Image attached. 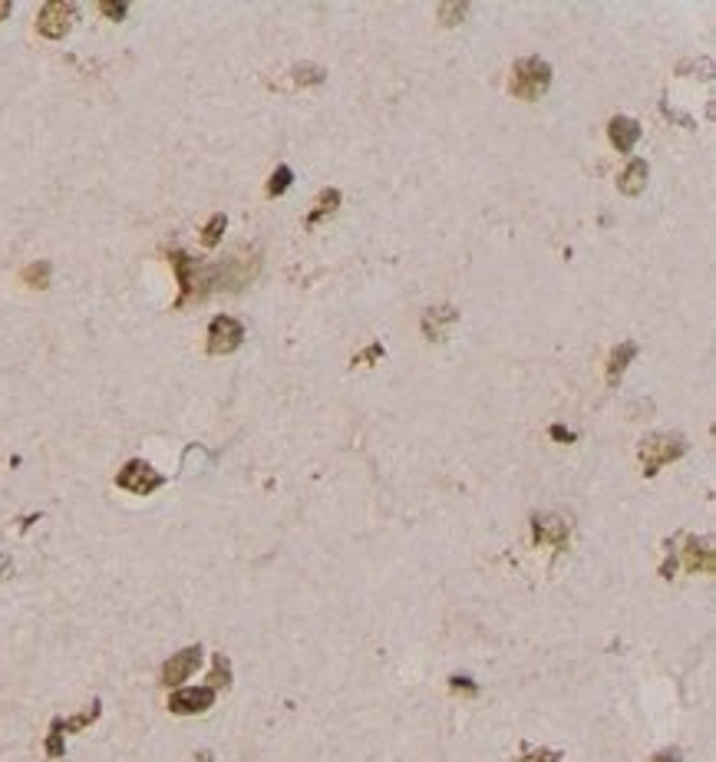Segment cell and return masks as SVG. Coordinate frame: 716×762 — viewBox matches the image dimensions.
<instances>
[{"label": "cell", "mask_w": 716, "mask_h": 762, "mask_svg": "<svg viewBox=\"0 0 716 762\" xmlns=\"http://www.w3.org/2000/svg\"><path fill=\"white\" fill-rule=\"evenodd\" d=\"M294 76H298V83H321L323 80V69L317 67H307V69H294Z\"/></svg>", "instance_id": "22"}, {"label": "cell", "mask_w": 716, "mask_h": 762, "mask_svg": "<svg viewBox=\"0 0 716 762\" xmlns=\"http://www.w3.org/2000/svg\"><path fill=\"white\" fill-rule=\"evenodd\" d=\"M608 136H611L614 149L631 152L637 146V139H640V126H637L634 119H627V115H614L611 123H608Z\"/></svg>", "instance_id": "8"}, {"label": "cell", "mask_w": 716, "mask_h": 762, "mask_svg": "<svg viewBox=\"0 0 716 762\" xmlns=\"http://www.w3.org/2000/svg\"><path fill=\"white\" fill-rule=\"evenodd\" d=\"M519 762H561V752H554V750H531V746H525V752H521V759Z\"/></svg>", "instance_id": "19"}, {"label": "cell", "mask_w": 716, "mask_h": 762, "mask_svg": "<svg viewBox=\"0 0 716 762\" xmlns=\"http://www.w3.org/2000/svg\"><path fill=\"white\" fill-rule=\"evenodd\" d=\"M449 683H452V690H456V693H462V690H465V693H475V687H469V680H459V677H452Z\"/></svg>", "instance_id": "24"}, {"label": "cell", "mask_w": 716, "mask_h": 762, "mask_svg": "<svg viewBox=\"0 0 716 762\" xmlns=\"http://www.w3.org/2000/svg\"><path fill=\"white\" fill-rule=\"evenodd\" d=\"M650 762H680V752H677V750H664V752H657V756H654Z\"/></svg>", "instance_id": "23"}, {"label": "cell", "mask_w": 716, "mask_h": 762, "mask_svg": "<svg viewBox=\"0 0 716 762\" xmlns=\"http://www.w3.org/2000/svg\"><path fill=\"white\" fill-rule=\"evenodd\" d=\"M225 225H228V218H225V215H215V218L205 225V231H202V244H205V248H215V244L221 242V231H225Z\"/></svg>", "instance_id": "16"}, {"label": "cell", "mask_w": 716, "mask_h": 762, "mask_svg": "<svg viewBox=\"0 0 716 762\" xmlns=\"http://www.w3.org/2000/svg\"><path fill=\"white\" fill-rule=\"evenodd\" d=\"M337 205H340V192H337V188H327V192H321V198H317L314 211L307 215V228H314V225H317L323 215H330Z\"/></svg>", "instance_id": "14"}, {"label": "cell", "mask_w": 716, "mask_h": 762, "mask_svg": "<svg viewBox=\"0 0 716 762\" xmlns=\"http://www.w3.org/2000/svg\"><path fill=\"white\" fill-rule=\"evenodd\" d=\"M228 680H231V667H228V660H225V654H219V657H215V670H211V690H215V687H228Z\"/></svg>", "instance_id": "18"}, {"label": "cell", "mask_w": 716, "mask_h": 762, "mask_svg": "<svg viewBox=\"0 0 716 762\" xmlns=\"http://www.w3.org/2000/svg\"><path fill=\"white\" fill-rule=\"evenodd\" d=\"M99 11L106 13V17H109V20H123V17H126V4H113V0H103V4H99Z\"/></svg>", "instance_id": "21"}, {"label": "cell", "mask_w": 716, "mask_h": 762, "mask_svg": "<svg viewBox=\"0 0 716 762\" xmlns=\"http://www.w3.org/2000/svg\"><path fill=\"white\" fill-rule=\"evenodd\" d=\"M456 307H433V311L423 314V334L429 337V340H439L442 337V330L449 327V323H456Z\"/></svg>", "instance_id": "10"}, {"label": "cell", "mask_w": 716, "mask_h": 762, "mask_svg": "<svg viewBox=\"0 0 716 762\" xmlns=\"http://www.w3.org/2000/svg\"><path fill=\"white\" fill-rule=\"evenodd\" d=\"M202 663V647H188V650H179L165 667H162V687H179V683H185L192 673H195V667Z\"/></svg>", "instance_id": "7"}, {"label": "cell", "mask_w": 716, "mask_h": 762, "mask_svg": "<svg viewBox=\"0 0 716 762\" xmlns=\"http://www.w3.org/2000/svg\"><path fill=\"white\" fill-rule=\"evenodd\" d=\"M687 452V439L673 436V433H654L640 442V462H644V472L647 475H657L667 462L680 459Z\"/></svg>", "instance_id": "2"}, {"label": "cell", "mask_w": 716, "mask_h": 762, "mask_svg": "<svg viewBox=\"0 0 716 762\" xmlns=\"http://www.w3.org/2000/svg\"><path fill=\"white\" fill-rule=\"evenodd\" d=\"M73 13H76L73 4H67V0H50V4H44L40 17H36V30L44 36H50V40H60V36H67L69 23H73Z\"/></svg>", "instance_id": "5"}, {"label": "cell", "mask_w": 716, "mask_h": 762, "mask_svg": "<svg viewBox=\"0 0 716 762\" xmlns=\"http://www.w3.org/2000/svg\"><path fill=\"white\" fill-rule=\"evenodd\" d=\"M215 703V690L211 687H188V690H175L169 696V710L179 716H192V713H205Z\"/></svg>", "instance_id": "6"}, {"label": "cell", "mask_w": 716, "mask_h": 762, "mask_svg": "<svg viewBox=\"0 0 716 762\" xmlns=\"http://www.w3.org/2000/svg\"><path fill=\"white\" fill-rule=\"evenodd\" d=\"M634 357H637V344H631V340L621 346H614L611 360H608V383H611V386H617V380L624 377V369H627V363Z\"/></svg>", "instance_id": "12"}, {"label": "cell", "mask_w": 716, "mask_h": 762, "mask_svg": "<svg viewBox=\"0 0 716 762\" xmlns=\"http://www.w3.org/2000/svg\"><path fill=\"white\" fill-rule=\"evenodd\" d=\"M7 13H11V0H0V20H4Z\"/></svg>", "instance_id": "26"}, {"label": "cell", "mask_w": 716, "mask_h": 762, "mask_svg": "<svg viewBox=\"0 0 716 762\" xmlns=\"http://www.w3.org/2000/svg\"><path fill=\"white\" fill-rule=\"evenodd\" d=\"M552 436H554V439H561V442H571V439H575V433H568V429L554 426V429H552Z\"/></svg>", "instance_id": "25"}, {"label": "cell", "mask_w": 716, "mask_h": 762, "mask_svg": "<svg viewBox=\"0 0 716 762\" xmlns=\"http://www.w3.org/2000/svg\"><path fill=\"white\" fill-rule=\"evenodd\" d=\"M617 185H621L624 195H640V192L647 188V162H640V159L631 162V165L624 169L621 182Z\"/></svg>", "instance_id": "13"}, {"label": "cell", "mask_w": 716, "mask_h": 762, "mask_svg": "<svg viewBox=\"0 0 716 762\" xmlns=\"http://www.w3.org/2000/svg\"><path fill=\"white\" fill-rule=\"evenodd\" d=\"M552 86V67L538 57H529V60H519L515 69H512V83H508V90L521 96V99H538L545 90Z\"/></svg>", "instance_id": "1"}, {"label": "cell", "mask_w": 716, "mask_h": 762, "mask_svg": "<svg viewBox=\"0 0 716 762\" xmlns=\"http://www.w3.org/2000/svg\"><path fill=\"white\" fill-rule=\"evenodd\" d=\"M687 571H713V552H710V542H700V538H687Z\"/></svg>", "instance_id": "11"}, {"label": "cell", "mask_w": 716, "mask_h": 762, "mask_svg": "<svg viewBox=\"0 0 716 762\" xmlns=\"http://www.w3.org/2000/svg\"><path fill=\"white\" fill-rule=\"evenodd\" d=\"M162 482H165V479L152 469L149 462H142V459L126 462V465H123V472L115 475V485H119V488H126V492H132V496H152Z\"/></svg>", "instance_id": "3"}, {"label": "cell", "mask_w": 716, "mask_h": 762, "mask_svg": "<svg viewBox=\"0 0 716 762\" xmlns=\"http://www.w3.org/2000/svg\"><path fill=\"white\" fill-rule=\"evenodd\" d=\"M290 179H294V172H290L288 165H281V169L271 175V182H267V195H271V198L284 195V192H288V185H290Z\"/></svg>", "instance_id": "17"}, {"label": "cell", "mask_w": 716, "mask_h": 762, "mask_svg": "<svg viewBox=\"0 0 716 762\" xmlns=\"http://www.w3.org/2000/svg\"><path fill=\"white\" fill-rule=\"evenodd\" d=\"M23 281L30 284V288H46L50 284V261H36L23 271Z\"/></svg>", "instance_id": "15"}, {"label": "cell", "mask_w": 716, "mask_h": 762, "mask_svg": "<svg viewBox=\"0 0 716 762\" xmlns=\"http://www.w3.org/2000/svg\"><path fill=\"white\" fill-rule=\"evenodd\" d=\"M244 340V327L235 317H215L211 327H208V353L211 357H225V353H235Z\"/></svg>", "instance_id": "4"}, {"label": "cell", "mask_w": 716, "mask_h": 762, "mask_svg": "<svg viewBox=\"0 0 716 762\" xmlns=\"http://www.w3.org/2000/svg\"><path fill=\"white\" fill-rule=\"evenodd\" d=\"M465 11H469L465 4H442V7H439V13H442V23H446V27H452V23L459 20V17H465Z\"/></svg>", "instance_id": "20"}, {"label": "cell", "mask_w": 716, "mask_h": 762, "mask_svg": "<svg viewBox=\"0 0 716 762\" xmlns=\"http://www.w3.org/2000/svg\"><path fill=\"white\" fill-rule=\"evenodd\" d=\"M535 542H542V544H554L558 552L568 544V525L561 519H554V515H548V519H535Z\"/></svg>", "instance_id": "9"}]
</instances>
